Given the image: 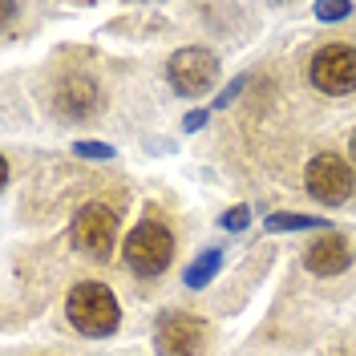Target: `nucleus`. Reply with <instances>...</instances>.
Wrapping results in <instances>:
<instances>
[{
    "mask_svg": "<svg viewBox=\"0 0 356 356\" xmlns=\"http://www.w3.org/2000/svg\"><path fill=\"white\" fill-rule=\"evenodd\" d=\"M175 259V235L162 227V222L146 219L138 222L126 239V264L138 271V275H162Z\"/></svg>",
    "mask_w": 356,
    "mask_h": 356,
    "instance_id": "obj_2",
    "label": "nucleus"
},
{
    "mask_svg": "<svg viewBox=\"0 0 356 356\" xmlns=\"http://www.w3.org/2000/svg\"><path fill=\"white\" fill-rule=\"evenodd\" d=\"M69 324L77 328L81 336H110L118 328V300L106 284H77L69 291V304H65Z\"/></svg>",
    "mask_w": 356,
    "mask_h": 356,
    "instance_id": "obj_1",
    "label": "nucleus"
},
{
    "mask_svg": "<svg viewBox=\"0 0 356 356\" xmlns=\"http://www.w3.org/2000/svg\"><path fill=\"white\" fill-rule=\"evenodd\" d=\"M304 264H308L312 275H340V271H348V264H353V251L344 243V235H320L304 251Z\"/></svg>",
    "mask_w": 356,
    "mask_h": 356,
    "instance_id": "obj_9",
    "label": "nucleus"
},
{
    "mask_svg": "<svg viewBox=\"0 0 356 356\" xmlns=\"http://www.w3.org/2000/svg\"><path fill=\"white\" fill-rule=\"evenodd\" d=\"M69 239H73L77 251H86L93 259H110L113 239H118V219H113V211L102 207V202H86V207L77 211V219H73Z\"/></svg>",
    "mask_w": 356,
    "mask_h": 356,
    "instance_id": "obj_5",
    "label": "nucleus"
},
{
    "mask_svg": "<svg viewBox=\"0 0 356 356\" xmlns=\"http://www.w3.org/2000/svg\"><path fill=\"white\" fill-rule=\"evenodd\" d=\"M166 77H170V86H175L182 97H199V93H207V89L215 86V77H219V57H215L211 49H202V44H186V49H178L175 57H170Z\"/></svg>",
    "mask_w": 356,
    "mask_h": 356,
    "instance_id": "obj_3",
    "label": "nucleus"
},
{
    "mask_svg": "<svg viewBox=\"0 0 356 356\" xmlns=\"http://www.w3.org/2000/svg\"><path fill=\"white\" fill-rule=\"evenodd\" d=\"M102 110V93L89 77H65L57 86V113L61 118H73V122H86Z\"/></svg>",
    "mask_w": 356,
    "mask_h": 356,
    "instance_id": "obj_8",
    "label": "nucleus"
},
{
    "mask_svg": "<svg viewBox=\"0 0 356 356\" xmlns=\"http://www.w3.org/2000/svg\"><path fill=\"white\" fill-rule=\"evenodd\" d=\"M353 162H356V130H353Z\"/></svg>",
    "mask_w": 356,
    "mask_h": 356,
    "instance_id": "obj_17",
    "label": "nucleus"
},
{
    "mask_svg": "<svg viewBox=\"0 0 356 356\" xmlns=\"http://www.w3.org/2000/svg\"><path fill=\"white\" fill-rule=\"evenodd\" d=\"M202 344H207V328L199 316L166 312L158 320V353L162 356H199Z\"/></svg>",
    "mask_w": 356,
    "mask_h": 356,
    "instance_id": "obj_7",
    "label": "nucleus"
},
{
    "mask_svg": "<svg viewBox=\"0 0 356 356\" xmlns=\"http://www.w3.org/2000/svg\"><path fill=\"white\" fill-rule=\"evenodd\" d=\"M247 219H251V211H247V207H231V211L222 215V227H227V231H243Z\"/></svg>",
    "mask_w": 356,
    "mask_h": 356,
    "instance_id": "obj_14",
    "label": "nucleus"
},
{
    "mask_svg": "<svg viewBox=\"0 0 356 356\" xmlns=\"http://www.w3.org/2000/svg\"><path fill=\"white\" fill-rule=\"evenodd\" d=\"M202 122H207V110H195V113H186L182 130H202Z\"/></svg>",
    "mask_w": 356,
    "mask_h": 356,
    "instance_id": "obj_16",
    "label": "nucleus"
},
{
    "mask_svg": "<svg viewBox=\"0 0 356 356\" xmlns=\"http://www.w3.org/2000/svg\"><path fill=\"white\" fill-rule=\"evenodd\" d=\"M312 227H320V219L300 215V211H280V215L267 219V231H312Z\"/></svg>",
    "mask_w": 356,
    "mask_h": 356,
    "instance_id": "obj_11",
    "label": "nucleus"
},
{
    "mask_svg": "<svg viewBox=\"0 0 356 356\" xmlns=\"http://www.w3.org/2000/svg\"><path fill=\"white\" fill-rule=\"evenodd\" d=\"M312 86L320 93H353L356 89V49L353 44H324L316 57H312V69H308Z\"/></svg>",
    "mask_w": 356,
    "mask_h": 356,
    "instance_id": "obj_6",
    "label": "nucleus"
},
{
    "mask_svg": "<svg viewBox=\"0 0 356 356\" xmlns=\"http://www.w3.org/2000/svg\"><path fill=\"white\" fill-rule=\"evenodd\" d=\"M243 86H247V77H235V81H231V86L222 89L219 97H215V106H219V110H222V106H231V102L239 97V89H243Z\"/></svg>",
    "mask_w": 356,
    "mask_h": 356,
    "instance_id": "obj_15",
    "label": "nucleus"
},
{
    "mask_svg": "<svg viewBox=\"0 0 356 356\" xmlns=\"http://www.w3.org/2000/svg\"><path fill=\"white\" fill-rule=\"evenodd\" d=\"M73 154L89 158V162H106V158H113V146H110V142H77V146H73Z\"/></svg>",
    "mask_w": 356,
    "mask_h": 356,
    "instance_id": "obj_12",
    "label": "nucleus"
},
{
    "mask_svg": "<svg viewBox=\"0 0 356 356\" xmlns=\"http://www.w3.org/2000/svg\"><path fill=\"white\" fill-rule=\"evenodd\" d=\"M222 267V251H202L195 264L186 267V288H207Z\"/></svg>",
    "mask_w": 356,
    "mask_h": 356,
    "instance_id": "obj_10",
    "label": "nucleus"
},
{
    "mask_svg": "<svg viewBox=\"0 0 356 356\" xmlns=\"http://www.w3.org/2000/svg\"><path fill=\"white\" fill-rule=\"evenodd\" d=\"M304 182H308L312 199H320L324 207H340V202H348V195H353V166L340 154L324 150V154H316L308 162Z\"/></svg>",
    "mask_w": 356,
    "mask_h": 356,
    "instance_id": "obj_4",
    "label": "nucleus"
},
{
    "mask_svg": "<svg viewBox=\"0 0 356 356\" xmlns=\"http://www.w3.org/2000/svg\"><path fill=\"white\" fill-rule=\"evenodd\" d=\"M348 13H353L348 0H320V4H316V17H320V21H344Z\"/></svg>",
    "mask_w": 356,
    "mask_h": 356,
    "instance_id": "obj_13",
    "label": "nucleus"
}]
</instances>
